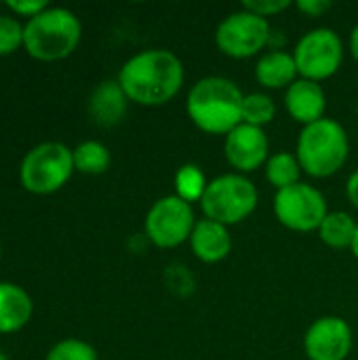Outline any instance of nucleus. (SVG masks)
Segmentation results:
<instances>
[{"label":"nucleus","mask_w":358,"mask_h":360,"mask_svg":"<svg viewBox=\"0 0 358 360\" xmlns=\"http://www.w3.org/2000/svg\"><path fill=\"white\" fill-rule=\"evenodd\" d=\"M129 101L139 105H165L184 86V63L167 49H150L127 59L116 78Z\"/></svg>","instance_id":"1"},{"label":"nucleus","mask_w":358,"mask_h":360,"mask_svg":"<svg viewBox=\"0 0 358 360\" xmlns=\"http://www.w3.org/2000/svg\"><path fill=\"white\" fill-rule=\"evenodd\" d=\"M243 91L230 78L207 76L190 89L186 110L200 131L228 135L243 124Z\"/></svg>","instance_id":"2"},{"label":"nucleus","mask_w":358,"mask_h":360,"mask_svg":"<svg viewBox=\"0 0 358 360\" xmlns=\"http://www.w3.org/2000/svg\"><path fill=\"white\" fill-rule=\"evenodd\" d=\"M82 38L80 19L63 6H49L23 23V49L38 61L72 55Z\"/></svg>","instance_id":"3"},{"label":"nucleus","mask_w":358,"mask_h":360,"mask_svg":"<svg viewBox=\"0 0 358 360\" xmlns=\"http://www.w3.org/2000/svg\"><path fill=\"white\" fill-rule=\"evenodd\" d=\"M350 139L346 129L331 120L321 118L302 129L298 137V160L302 171L312 177H331L335 175L348 160Z\"/></svg>","instance_id":"4"},{"label":"nucleus","mask_w":358,"mask_h":360,"mask_svg":"<svg viewBox=\"0 0 358 360\" xmlns=\"http://www.w3.org/2000/svg\"><path fill=\"white\" fill-rule=\"evenodd\" d=\"M74 154L61 141H44L34 146L19 165L21 186L38 196L61 190L74 173Z\"/></svg>","instance_id":"5"},{"label":"nucleus","mask_w":358,"mask_h":360,"mask_svg":"<svg viewBox=\"0 0 358 360\" xmlns=\"http://www.w3.org/2000/svg\"><path fill=\"white\" fill-rule=\"evenodd\" d=\"M257 188L241 173H226L209 181L200 209L207 219L222 226H234L245 221L257 209Z\"/></svg>","instance_id":"6"},{"label":"nucleus","mask_w":358,"mask_h":360,"mask_svg":"<svg viewBox=\"0 0 358 360\" xmlns=\"http://www.w3.org/2000/svg\"><path fill=\"white\" fill-rule=\"evenodd\" d=\"M293 59L300 72V78L306 80H327L331 78L344 59L342 38L331 27H317L300 38L293 51Z\"/></svg>","instance_id":"7"},{"label":"nucleus","mask_w":358,"mask_h":360,"mask_svg":"<svg viewBox=\"0 0 358 360\" xmlns=\"http://www.w3.org/2000/svg\"><path fill=\"white\" fill-rule=\"evenodd\" d=\"M196 217L192 205L179 196L158 198L146 215V236L158 249H175L190 240Z\"/></svg>","instance_id":"8"},{"label":"nucleus","mask_w":358,"mask_h":360,"mask_svg":"<svg viewBox=\"0 0 358 360\" xmlns=\"http://www.w3.org/2000/svg\"><path fill=\"white\" fill-rule=\"evenodd\" d=\"M270 23L268 19L241 8L236 13H230L215 32L217 49L234 59H247L257 55L268 42H270Z\"/></svg>","instance_id":"9"},{"label":"nucleus","mask_w":358,"mask_h":360,"mask_svg":"<svg viewBox=\"0 0 358 360\" xmlns=\"http://www.w3.org/2000/svg\"><path fill=\"white\" fill-rule=\"evenodd\" d=\"M274 215L285 228L293 232H312L321 228L329 211L325 196L314 186L300 181L276 192Z\"/></svg>","instance_id":"10"},{"label":"nucleus","mask_w":358,"mask_h":360,"mask_svg":"<svg viewBox=\"0 0 358 360\" xmlns=\"http://www.w3.org/2000/svg\"><path fill=\"white\" fill-rule=\"evenodd\" d=\"M304 350L310 360H346L352 350V329L342 316H321L308 327Z\"/></svg>","instance_id":"11"},{"label":"nucleus","mask_w":358,"mask_h":360,"mask_svg":"<svg viewBox=\"0 0 358 360\" xmlns=\"http://www.w3.org/2000/svg\"><path fill=\"white\" fill-rule=\"evenodd\" d=\"M226 160L238 173H251L268 162V135L264 129L253 124H238L226 135L224 143Z\"/></svg>","instance_id":"12"},{"label":"nucleus","mask_w":358,"mask_h":360,"mask_svg":"<svg viewBox=\"0 0 358 360\" xmlns=\"http://www.w3.org/2000/svg\"><path fill=\"white\" fill-rule=\"evenodd\" d=\"M285 108L291 118L302 122L304 127L325 118L327 97L321 82L298 78L285 93Z\"/></svg>","instance_id":"13"},{"label":"nucleus","mask_w":358,"mask_h":360,"mask_svg":"<svg viewBox=\"0 0 358 360\" xmlns=\"http://www.w3.org/2000/svg\"><path fill=\"white\" fill-rule=\"evenodd\" d=\"M127 108H129V97L122 91L118 80L99 82L91 91V97L87 103L91 120L99 127H106V129L122 122V118L127 116Z\"/></svg>","instance_id":"14"},{"label":"nucleus","mask_w":358,"mask_h":360,"mask_svg":"<svg viewBox=\"0 0 358 360\" xmlns=\"http://www.w3.org/2000/svg\"><path fill=\"white\" fill-rule=\"evenodd\" d=\"M192 253L205 262V264H217L226 259L232 251V236L228 232V226H222L213 219H200L196 221L192 236H190Z\"/></svg>","instance_id":"15"},{"label":"nucleus","mask_w":358,"mask_h":360,"mask_svg":"<svg viewBox=\"0 0 358 360\" xmlns=\"http://www.w3.org/2000/svg\"><path fill=\"white\" fill-rule=\"evenodd\" d=\"M34 312L32 297L15 283H0V333L21 331Z\"/></svg>","instance_id":"16"},{"label":"nucleus","mask_w":358,"mask_h":360,"mask_svg":"<svg viewBox=\"0 0 358 360\" xmlns=\"http://www.w3.org/2000/svg\"><path fill=\"white\" fill-rule=\"evenodd\" d=\"M300 72L293 55L285 51H270L257 59L255 78L266 89H289L298 80Z\"/></svg>","instance_id":"17"},{"label":"nucleus","mask_w":358,"mask_h":360,"mask_svg":"<svg viewBox=\"0 0 358 360\" xmlns=\"http://www.w3.org/2000/svg\"><path fill=\"white\" fill-rule=\"evenodd\" d=\"M357 221L346 211H333L325 217V221L319 228L321 240L331 249H352L354 234H357Z\"/></svg>","instance_id":"18"},{"label":"nucleus","mask_w":358,"mask_h":360,"mask_svg":"<svg viewBox=\"0 0 358 360\" xmlns=\"http://www.w3.org/2000/svg\"><path fill=\"white\" fill-rule=\"evenodd\" d=\"M72 154H74V169L84 175H101L110 169V162H112L110 150L101 141H95V139L78 143L72 150Z\"/></svg>","instance_id":"19"},{"label":"nucleus","mask_w":358,"mask_h":360,"mask_svg":"<svg viewBox=\"0 0 358 360\" xmlns=\"http://www.w3.org/2000/svg\"><path fill=\"white\" fill-rule=\"evenodd\" d=\"M266 169V179L270 186L279 190L291 188L295 184H300V175H302V165L298 160V156L289 154V152H279L272 154L268 158V162L264 165Z\"/></svg>","instance_id":"20"},{"label":"nucleus","mask_w":358,"mask_h":360,"mask_svg":"<svg viewBox=\"0 0 358 360\" xmlns=\"http://www.w3.org/2000/svg\"><path fill=\"white\" fill-rule=\"evenodd\" d=\"M209 181L198 165H184L175 173V196H179L186 202H200L205 196Z\"/></svg>","instance_id":"21"},{"label":"nucleus","mask_w":358,"mask_h":360,"mask_svg":"<svg viewBox=\"0 0 358 360\" xmlns=\"http://www.w3.org/2000/svg\"><path fill=\"white\" fill-rule=\"evenodd\" d=\"M276 114V105L266 93H249L243 99V122L264 129V124L272 122Z\"/></svg>","instance_id":"22"},{"label":"nucleus","mask_w":358,"mask_h":360,"mask_svg":"<svg viewBox=\"0 0 358 360\" xmlns=\"http://www.w3.org/2000/svg\"><path fill=\"white\" fill-rule=\"evenodd\" d=\"M44 360H99L97 356V350L84 342V340H78V338H68V340H61L57 342Z\"/></svg>","instance_id":"23"},{"label":"nucleus","mask_w":358,"mask_h":360,"mask_svg":"<svg viewBox=\"0 0 358 360\" xmlns=\"http://www.w3.org/2000/svg\"><path fill=\"white\" fill-rule=\"evenodd\" d=\"M23 46V23L17 17L0 15V57Z\"/></svg>","instance_id":"24"},{"label":"nucleus","mask_w":358,"mask_h":360,"mask_svg":"<svg viewBox=\"0 0 358 360\" xmlns=\"http://www.w3.org/2000/svg\"><path fill=\"white\" fill-rule=\"evenodd\" d=\"M291 6L289 0H255V2H243V8L268 19L272 15H279L283 11H287Z\"/></svg>","instance_id":"25"},{"label":"nucleus","mask_w":358,"mask_h":360,"mask_svg":"<svg viewBox=\"0 0 358 360\" xmlns=\"http://www.w3.org/2000/svg\"><path fill=\"white\" fill-rule=\"evenodd\" d=\"M4 4H6V8H11V13H15L19 17H27V19L36 17L44 8H49L46 0H6Z\"/></svg>","instance_id":"26"},{"label":"nucleus","mask_w":358,"mask_h":360,"mask_svg":"<svg viewBox=\"0 0 358 360\" xmlns=\"http://www.w3.org/2000/svg\"><path fill=\"white\" fill-rule=\"evenodd\" d=\"M302 13H306L308 17H321L325 15L327 11H331V2L329 0H300L295 4Z\"/></svg>","instance_id":"27"},{"label":"nucleus","mask_w":358,"mask_h":360,"mask_svg":"<svg viewBox=\"0 0 358 360\" xmlns=\"http://www.w3.org/2000/svg\"><path fill=\"white\" fill-rule=\"evenodd\" d=\"M346 194H348V200L358 209V171H354L350 177H348V184H346Z\"/></svg>","instance_id":"28"},{"label":"nucleus","mask_w":358,"mask_h":360,"mask_svg":"<svg viewBox=\"0 0 358 360\" xmlns=\"http://www.w3.org/2000/svg\"><path fill=\"white\" fill-rule=\"evenodd\" d=\"M350 53H352V57L358 61V25L352 30V34H350Z\"/></svg>","instance_id":"29"},{"label":"nucleus","mask_w":358,"mask_h":360,"mask_svg":"<svg viewBox=\"0 0 358 360\" xmlns=\"http://www.w3.org/2000/svg\"><path fill=\"white\" fill-rule=\"evenodd\" d=\"M352 253H354V257H358V226H357V234H354V243H352V249H350Z\"/></svg>","instance_id":"30"},{"label":"nucleus","mask_w":358,"mask_h":360,"mask_svg":"<svg viewBox=\"0 0 358 360\" xmlns=\"http://www.w3.org/2000/svg\"><path fill=\"white\" fill-rule=\"evenodd\" d=\"M0 360H8V356H6V354H2V352H0Z\"/></svg>","instance_id":"31"},{"label":"nucleus","mask_w":358,"mask_h":360,"mask_svg":"<svg viewBox=\"0 0 358 360\" xmlns=\"http://www.w3.org/2000/svg\"><path fill=\"white\" fill-rule=\"evenodd\" d=\"M0 259H2V243H0Z\"/></svg>","instance_id":"32"}]
</instances>
